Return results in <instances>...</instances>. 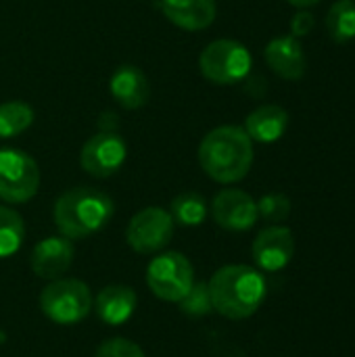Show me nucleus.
<instances>
[{
	"mask_svg": "<svg viewBox=\"0 0 355 357\" xmlns=\"http://www.w3.org/2000/svg\"><path fill=\"white\" fill-rule=\"evenodd\" d=\"M213 312L228 320L251 318L264 303L268 284L259 270L243 264L220 268L207 282Z\"/></svg>",
	"mask_w": 355,
	"mask_h": 357,
	"instance_id": "f257e3e1",
	"label": "nucleus"
},
{
	"mask_svg": "<svg viewBox=\"0 0 355 357\" xmlns=\"http://www.w3.org/2000/svg\"><path fill=\"white\" fill-rule=\"evenodd\" d=\"M199 163L211 180L234 184L243 180L253 165V140L245 128L220 126L201 140Z\"/></svg>",
	"mask_w": 355,
	"mask_h": 357,
	"instance_id": "f03ea898",
	"label": "nucleus"
},
{
	"mask_svg": "<svg viewBox=\"0 0 355 357\" xmlns=\"http://www.w3.org/2000/svg\"><path fill=\"white\" fill-rule=\"evenodd\" d=\"M115 213L113 199L90 186H75L63 192L52 209L54 226L69 241L86 238L103 230Z\"/></svg>",
	"mask_w": 355,
	"mask_h": 357,
	"instance_id": "7ed1b4c3",
	"label": "nucleus"
},
{
	"mask_svg": "<svg viewBox=\"0 0 355 357\" xmlns=\"http://www.w3.org/2000/svg\"><path fill=\"white\" fill-rule=\"evenodd\" d=\"M92 293L86 282L75 278H56L40 293V310L42 314L59 324L71 326L88 318L92 312Z\"/></svg>",
	"mask_w": 355,
	"mask_h": 357,
	"instance_id": "20e7f679",
	"label": "nucleus"
},
{
	"mask_svg": "<svg viewBox=\"0 0 355 357\" xmlns=\"http://www.w3.org/2000/svg\"><path fill=\"white\" fill-rule=\"evenodd\" d=\"M253 59L245 44L236 40H213L199 56V69L205 79L218 86L243 82L251 71Z\"/></svg>",
	"mask_w": 355,
	"mask_h": 357,
	"instance_id": "39448f33",
	"label": "nucleus"
},
{
	"mask_svg": "<svg viewBox=\"0 0 355 357\" xmlns=\"http://www.w3.org/2000/svg\"><path fill=\"white\" fill-rule=\"evenodd\" d=\"M146 284L161 301L178 303L195 284V268L178 251L161 253L146 268Z\"/></svg>",
	"mask_w": 355,
	"mask_h": 357,
	"instance_id": "423d86ee",
	"label": "nucleus"
},
{
	"mask_svg": "<svg viewBox=\"0 0 355 357\" xmlns=\"http://www.w3.org/2000/svg\"><path fill=\"white\" fill-rule=\"evenodd\" d=\"M40 188V167L36 159L17 149H0V199L6 203H27Z\"/></svg>",
	"mask_w": 355,
	"mask_h": 357,
	"instance_id": "0eeeda50",
	"label": "nucleus"
},
{
	"mask_svg": "<svg viewBox=\"0 0 355 357\" xmlns=\"http://www.w3.org/2000/svg\"><path fill=\"white\" fill-rule=\"evenodd\" d=\"M174 236V220L163 207H146L138 211L128 228L126 241L132 251L140 255H153L163 251Z\"/></svg>",
	"mask_w": 355,
	"mask_h": 357,
	"instance_id": "6e6552de",
	"label": "nucleus"
},
{
	"mask_svg": "<svg viewBox=\"0 0 355 357\" xmlns=\"http://www.w3.org/2000/svg\"><path fill=\"white\" fill-rule=\"evenodd\" d=\"M128 157V146L117 130H100L90 136L80 153L82 169L92 178H111L121 169Z\"/></svg>",
	"mask_w": 355,
	"mask_h": 357,
	"instance_id": "1a4fd4ad",
	"label": "nucleus"
},
{
	"mask_svg": "<svg viewBox=\"0 0 355 357\" xmlns=\"http://www.w3.org/2000/svg\"><path fill=\"white\" fill-rule=\"evenodd\" d=\"M211 215L216 224L230 232L251 230L257 222V201L239 188L220 190L211 201Z\"/></svg>",
	"mask_w": 355,
	"mask_h": 357,
	"instance_id": "9d476101",
	"label": "nucleus"
},
{
	"mask_svg": "<svg viewBox=\"0 0 355 357\" xmlns=\"http://www.w3.org/2000/svg\"><path fill=\"white\" fill-rule=\"evenodd\" d=\"M251 253L264 272H280L295 255V236L285 226H268L255 236Z\"/></svg>",
	"mask_w": 355,
	"mask_h": 357,
	"instance_id": "9b49d317",
	"label": "nucleus"
},
{
	"mask_svg": "<svg viewBox=\"0 0 355 357\" xmlns=\"http://www.w3.org/2000/svg\"><path fill=\"white\" fill-rule=\"evenodd\" d=\"M75 247L65 236L42 238L31 251V270L42 280L61 278L73 264Z\"/></svg>",
	"mask_w": 355,
	"mask_h": 357,
	"instance_id": "f8f14e48",
	"label": "nucleus"
},
{
	"mask_svg": "<svg viewBox=\"0 0 355 357\" xmlns=\"http://www.w3.org/2000/svg\"><path fill=\"white\" fill-rule=\"evenodd\" d=\"M266 63L282 79H301L308 67V59L299 38L278 36L268 42L264 50Z\"/></svg>",
	"mask_w": 355,
	"mask_h": 357,
	"instance_id": "ddd939ff",
	"label": "nucleus"
},
{
	"mask_svg": "<svg viewBox=\"0 0 355 357\" xmlns=\"http://www.w3.org/2000/svg\"><path fill=\"white\" fill-rule=\"evenodd\" d=\"M109 90L119 107L128 111L144 107L151 98V84L144 71L136 65H119L111 75Z\"/></svg>",
	"mask_w": 355,
	"mask_h": 357,
	"instance_id": "4468645a",
	"label": "nucleus"
},
{
	"mask_svg": "<svg viewBox=\"0 0 355 357\" xmlns=\"http://www.w3.org/2000/svg\"><path fill=\"white\" fill-rule=\"evenodd\" d=\"M136 305H138V297H136L134 289H130L126 284H111V287H105L96 295L92 310L96 312V316L103 324L121 326L132 320Z\"/></svg>",
	"mask_w": 355,
	"mask_h": 357,
	"instance_id": "2eb2a0df",
	"label": "nucleus"
},
{
	"mask_svg": "<svg viewBox=\"0 0 355 357\" xmlns=\"http://www.w3.org/2000/svg\"><path fill=\"white\" fill-rule=\"evenodd\" d=\"M163 15L186 31H199L216 21V0H159Z\"/></svg>",
	"mask_w": 355,
	"mask_h": 357,
	"instance_id": "dca6fc26",
	"label": "nucleus"
},
{
	"mask_svg": "<svg viewBox=\"0 0 355 357\" xmlns=\"http://www.w3.org/2000/svg\"><path fill=\"white\" fill-rule=\"evenodd\" d=\"M289 128V113L278 105H262L245 119V132L251 140L270 144L285 136Z\"/></svg>",
	"mask_w": 355,
	"mask_h": 357,
	"instance_id": "f3484780",
	"label": "nucleus"
},
{
	"mask_svg": "<svg viewBox=\"0 0 355 357\" xmlns=\"http://www.w3.org/2000/svg\"><path fill=\"white\" fill-rule=\"evenodd\" d=\"M169 215L174 224L184 228H197L207 218V201L199 192H182L169 205Z\"/></svg>",
	"mask_w": 355,
	"mask_h": 357,
	"instance_id": "a211bd4d",
	"label": "nucleus"
},
{
	"mask_svg": "<svg viewBox=\"0 0 355 357\" xmlns=\"http://www.w3.org/2000/svg\"><path fill=\"white\" fill-rule=\"evenodd\" d=\"M324 23L335 42H352L355 38V0H337L328 8Z\"/></svg>",
	"mask_w": 355,
	"mask_h": 357,
	"instance_id": "6ab92c4d",
	"label": "nucleus"
},
{
	"mask_svg": "<svg viewBox=\"0 0 355 357\" xmlns=\"http://www.w3.org/2000/svg\"><path fill=\"white\" fill-rule=\"evenodd\" d=\"M25 241L23 218L8 207L0 205V259L15 255Z\"/></svg>",
	"mask_w": 355,
	"mask_h": 357,
	"instance_id": "aec40b11",
	"label": "nucleus"
},
{
	"mask_svg": "<svg viewBox=\"0 0 355 357\" xmlns=\"http://www.w3.org/2000/svg\"><path fill=\"white\" fill-rule=\"evenodd\" d=\"M33 109L23 100H8L0 105V138H13L33 123Z\"/></svg>",
	"mask_w": 355,
	"mask_h": 357,
	"instance_id": "412c9836",
	"label": "nucleus"
},
{
	"mask_svg": "<svg viewBox=\"0 0 355 357\" xmlns=\"http://www.w3.org/2000/svg\"><path fill=\"white\" fill-rule=\"evenodd\" d=\"M178 305H180V312L186 316H192V318L209 316L213 312V305H211V295H209L207 282H195L190 287V291L178 301Z\"/></svg>",
	"mask_w": 355,
	"mask_h": 357,
	"instance_id": "4be33fe9",
	"label": "nucleus"
},
{
	"mask_svg": "<svg viewBox=\"0 0 355 357\" xmlns=\"http://www.w3.org/2000/svg\"><path fill=\"white\" fill-rule=\"evenodd\" d=\"M257 215L270 224H280L291 215V199L282 192H268L257 201Z\"/></svg>",
	"mask_w": 355,
	"mask_h": 357,
	"instance_id": "5701e85b",
	"label": "nucleus"
},
{
	"mask_svg": "<svg viewBox=\"0 0 355 357\" xmlns=\"http://www.w3.org/2000/svg\"><path fill=\"white\" fill-rule=\"evenodd\" d=\"M94 357H146V356H144V351H142L134 341H128V339L115 337V339L105 341V343L96 349V356Z\"/></svg>",
	"mask_w": 355,
	"mask_h": 357,
	"instance_id": "b1692460",
	"label": "nucleus"
},
{
	"mask_svg": "<svg viewBox=\"0 0 355 357\" xmlns=\"http://www.w3.org/2000/svg\"><path fill=\"white\" fill-rule=\"evenodd\" d=\"M312 27H314V17H312L310 13H305V10L297 13V15L291 19V36H293V38H303V36H308V33L312 31Z\"/></svg>",
	"mask_w": 355,
	"mask_h": 357,
	"instance_id": "393cba45",
	"label": "nucleus"
},
{
	"mask_svg": "<svg viewBox=\"0 0 355 357\" xmlns=\"http://www.w3.org/2000/svg\"><path fill=\"white\" fill-rule=\"evenodd\" d=\"M293 6H297V8H310V6H314V4H318L320 0H289Z\"/></svg>",
	"mask_w": 355,
	"mask_h": 357,
	"instance_id": "a878e982",
	"label": "nucleus"
}]
</instances>
